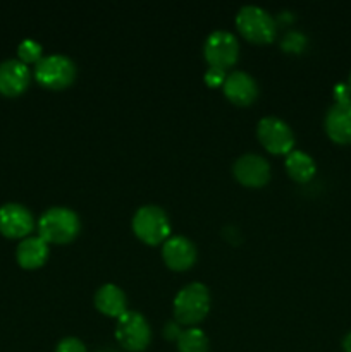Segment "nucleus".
Wrapping results in <instances>:
<instances>
[{
	"label": "nucleus",
	"instance_id": "obj_1",
	"mask_svg": "<svg viewBox=\"0 0 351 352\" xmlns=\"http://www.w3.org/2000/svg\"><path fill=\"white\" fill-rule=\"evenodd\" d=\"M38 236L48 244H67L78 237L81 220L72 208L50 206L38 219Z\"/></svg>",
	"mask_w": 351,
	"mask_h": 352
},
{
	"label": "nucleus",
	"instance_id": "obj_2",
	"mask_svg": "<svg viewBox=\"0 0 351 352\" xmlns=\"http://www.w3.org/2000/svg\"><path fill=\"white\" fill-rule=\"evenodd\" d=\"M210 292L202 282H189L179 289L172 302L174 320L179 325L196 327L206 318L210 311Z\"/></svg>",
	"mask_w": 351,
	"mask_h": 352
},
{
	"label": "nucleus",
	"instance_id": "obj_3",
	"mask_svg": "<svg viewBox=\"0 0 351 352\" xmlns=\"http://www.w3.org/2000/svg\"><path fill=\"white\" fill-rule=\"evenodd\" d=\"M131 229L141 243L148 246L164 244L172 236L171 220L157 205H143L134 212Z\"/></svg>",
	"mask_w": 351,
	"mask_h": 352
},
{
	"label": "nucleus",
	"instance_id": "obj_4",
	"mask_svg": "<svg viewBox=\"0 0 351 352\" xmlns=\"http://www.w3.org/2000/svg\"><path fill=\"white\" fill-rule=\"evenodd\" d=\"M33 76L40 86L47 89H65L74 82L78 76L74 60L64 54L43 55L41 60L34 65Z\"/></svg>",
	"mask_w": 351,
	"mask_h": 352
},
{
	"label": "nucleus",
	"instance_id": "obj_5",
	"mask_svg": "<svg viewBox=\"0 0 351 352\" xmlns=\"http://www.w3.org/2000/svg\"><path fill=\"white\" fill-rule=\"evenodd\" d=\"M236 28L244 40L265 45L275 38V19L260 6H243L236 14Z\"/></svg>",
	"mask_w": 351,
	"mask_h": 352
},
{
	"label": "nucleus",
	"instance_id": "obj_6",
	"mask_svg": "<svg viewBox=\"0 0 351 352\" xmlns=\"http://www.w3.org/2000/svg\"><path fill=\"white\" fill-rule=\"evenodd\" d=\"M116 340L129 352H143L150 346L151 329L140 311L127 309L116 320Z\"/></svg>",
	"mask_w": 351,
	"mask_h": 352
},
{
	"label": "nucleus",
	"instance_id": "obj_7",
	"mask_svg": "<svg viewBox=\"0 0 351 352\" xmlns=\"http://www.w3.org/2000/svg\"><path fill=\"white\" fill-rule=\"evenodd\" d=\"M257 138L272 155H288L295 150V133L286 120L275 116L262 117L257 124Z\"/></svg>",
	"mask_w": 351,
	"mask_h": 352
},
{
	"label": "nucleus",
	"instance_id": "obj_8",
	"mask_svg": "<svg viewBox=\"0 0 351 352\" xmlns=\"http://www.w3.org/2000/svg\"><path fill=\"white\" fill-rule=\"evenodd\" d=\"M203 57L209 67L227 71L240 57V41L231 31L213 30L203 43Z\"/></svg>",
	"mask_w": 351,
	"mask_h": 352
},
{
	"label": "nucleus",
	"instance_id": "obj_9",
	"mask_svg": "<svg viewBox=\"0 0 351 352\" xmlns=\"http://www.w3.org/2000/svg\"><path fill=\"white\" fill-rule=\"evenodd\" d=\"M34 217L28 206L21 203H6L0 206V234L9 239H21L33 232Z\"/></svg>",
	"mask_w": 351,
	"mask_h": 352
},
{
	"label": "nucleus",
	"instance_id": "obj_10",
	"mask_svg": "<svg viewBox=\"0 0 351 352\" xmlns=\"http://www.w3.org/2000/svg\"><path fill=\"white\" fill-rule=\"evenodd\" d=\"M233 174L246 188H262L270 181V164L258 153H244L234 162Z\"/></svg>",
	"mask_w": 351,
	"mask_h": 352
},
{
	"label": "nucleus",
	"instance_id": "obj_11",
	"mask_svg": "<svg viewBox=\"0 0 351 352\" xmlns=\"http://www.w3.org/2000/svg\"><path fill=\"white\" fill-rule=\"evenodd\" d=\"M198 251L195 243L181 234H174L162 244V260L172 272H186L196 263Z\"/></svg>",
	"mask_w": 351,
	"mask_h": 352
},
{
	"label": "nucleus",
	"instance_id": "obj_12",
	"mask_svg": "<svg viewBox=\"0 0 351 352\" xmlns=\"http://www.w3.org/2000/svg\"><path fill=\"white\" fill-rule=\"evenodd\" d=\"M31 82V69L19 58H7L0 62V95L14 96L23 95Z\"/></svg>",
	"mask_w": 351,
	"mask_h": 352
},
{
	"label": "nucleus",
	"instance_id": "obj_13",
	"mask_svg": "<svg viewBox=\"0 0 351 352\" xmlns=\"http://www.w3.org/2000/svg\"><path fill=\"white\" fill-rule=\"evenodd\" d=\"M222 91L231 103L240 107H248L257 100L258 82L251 74L244 71L227 72L222 85Z\"/></svg>",
	"mask_w": 351,
	"mask_h": 352
},
{
	"label": "nucleus",
	"instance_id": "obj_14",
	"mask_svg": "<svg viewBox=\"0 0 351 352\" xmlns=\"http://www.w3.org/2000/svg\"><path fill=\"white\" fill-rule=\"evenodd\" d=\"M323 127L334 143L351 144V100L334 103L327 110Z\"/></svg>",
	"mask_w": 351,
	"mask_h": 352
},
{
	"label": "nucleus",
	"instance_id": "obj_15",
	"mask_svg": "<svg viewBox=\"0 0 351 352\" xmlns=\"http://www.w3.org/2000/svg\"><path fill=\"white\" fill-rule=\"evenodd\" d=\"M50 254V244L45 243L40 236H28L17 244L16 260L24 270H36L43 267Z\"/></svg>",
	"mask_w": 351,
	"mask_h": 352
},
{
	"label": "nucleus",
	"instance_id": "obj_16",
	"mask_svg": "<svg viewBox=\"0 0 351 352\" xmlns=\"http://www.w3.org/2000/svg\"><path fill=\"white\" fill-rule=\"evenodd\" d=\"M96 311L110 318H119L127 311V298L123 289L116 284H103L93 296Z\"/></svg>",
	"mask_w": 351,
	"mask_h": 352
},
{
	"label": "nucleus",
	"instance_id": "obj_17",
	"mask_svg": "<svg viewBox=\"0 0 351 352\" xmlns=\"http://www.w3.org/2000/svg\"><path fill=\"white\" fill-rule=\"evenodd\" d=\"M284 167L289 177L296 182H308L317 172V164L312 155L303 150H296V148L291 153L286 155Z\"/></svg>",
	"mask_w": 351,
	"mask_h": 352
},
{
	"label": "nucleus",
	"instance_id": "obj_18",
	"mask_svg": "<svg viewBox=\"0 0 351 352\" xmlns=\"http://www.w3.org/2000/svg\"><path fill=\"white\" fill-rule=\"evenodd\" d=\"M178 352H209V337L198 327H188L181 330L176 339Z\"/></svg>",
	"mask_w": 351,
	"mask_h": 352
},
{
	"label": "nucleus",
	"instance_id": "obj_19",
	"mask_svg": "<svg viewBox=\"0 0 351 352\" xmlns=\"http://www.w3.org/2000/svg\"><path fill=\"white\" fill-rule=\"evenodd\" d=\"M41 57H43V48H41V45L38 43L36 40H33V38H24V40L17 45V58H19L21 62H24L26 65H36L38 62L41 60Z\"/></svg>",
	"mask_w": 351,
	"mask_h": 352
},
{
	"label": "nucleus",
	"instance_id": "obj_20",
	"mask_svg": "<svg viewBox=\"0 0 351 352\" xmlns=\"http://www.w3.org/2000/svg\"><path fill=\"white\" fill-rule=\"evenodd\" d=\"M55 352H88L86 346L83 344V340H79L78 337H64L62 340H58V344L55 346Z\"/></svg>",
	"mask_w": 351,
	"mask_h": 352
},
{
	"label": "nucleus",
	"instance_id": "obj_21",
	"mask_svg": "<svg viewBox=\"0 0 351 352\" xmlns=\"http://www.w3.org/2000/svg\"><path fill=\"white\" fill-rule=\"evenodd\" d=\"M226 78H227V71H222V69H217V67H209L205 71V76H203V79H205V82L210 86V88H219V86H222L224 81H226Z\"/></svg>",
	"mask_w": 351,
	"mask_h": 352
},
{
	"label": "nucleus",
	"instance_id": "obj_22",
	"mask_svg": "<svg viewBox=\"0 0 351 352\" xmlns=\"http://www.w3.org/2000/svg\"><path fill=\"white\" fill-rule=\"evenodd\" d=\"M334 96H336V102L351 100V91H350V88H348L346 82H339V85L334 88Z\"/></svg>",
	"mask_w": 351,
	"mask_h": 352
},
{
	"label": "nucleus",
	"instance_id": "obj_23",
	"mask_svg": "<svg viewBox=\"0 0 351 352\" xmlns=\"http://www.w3.org/2000/svg\"><path fill=\"white\" fill-rule=\"evenodd\" d=\"M343 349L344 352H351V332L343 339Z\"/></svg>",
	"mask_w": 351,
	"mask_h": 352
},
{
	"label": "nucleus",
	"instance_id": "obj_24",
	"mask_svg": "<svg viewBox=\"0 0 351 352\" xmlns=\"http://www.w3.org/2000/svg\"><path fill=\"white\" fill-rule=\"evenodd\" d=\"M346 85H348V88H350V91H351V74H350V79H348Z\"/></svg>",
	"mask_w": 351,
	"mask_h": 352
},
{
	"label": "nucleus",
	"instance_id": "obj_25",
	"mask_svg": "<svg viewBox=\"0 0 351 352\" xmlns=\"http://www.w3.org/2000/svg\"><path fill=\"white\" fill-rule=\"evenodd\" d=\"M98 352H112V351H98Z\"/></svg>",
	"mask_w": 351,
	"mask_h": 352
}]
</instances>
